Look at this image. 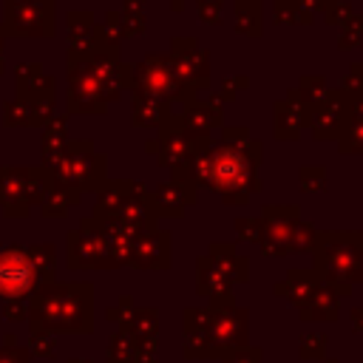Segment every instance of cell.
<instances>
[{
    "label": "cell",
    "instance_id": "cell-7",
    "mask_svg": "<svg viewBox=\"0 0 363 363\" xmlns=\"http://www.w3.org/2000/svg\"><path fill=\"white\" fill-rule=\"evenodd\" d=\"M176 82L182 88V105L199 99L201 91H210V51L193 34L170 37V51Z\"/></svg>",
    "mask_w": 363,
    "mask_h": 363
},
{
    "label": "cell",
    "instance_id": "cell-37",
    "mask_svg": "<svg viewBox=\"0 0 363 363\" xmlns=\"http://www.w3.org/2000/svg\"><path fill=\"white\" fill-rule=\"evenodd\" d=\"M326 343H329V335L326 332H306V335L298 337V357L315 363V360L323 357Z\"/></svg>",
    "mask_w": 363,
    "mask_h": 363
},
{
    "label": "cell",
    "instance_id": "cell-39",
    "mask_svg": "<svg viewBox=\"0 0 363 363\" xmlns=\"http://www.w3.org/2000/svg\"><path fill=\"white\" fill-rule=\"evenodd\" d=\"M360 45H363V17H360V14H352V17L340 26L337 48H340V51H352V48H360Z\"/></svg>",
    "mask_w": 363,
    "mask_h": 363
},
{
    "label": "cell",
    "instance_id": "cell-22",
    "mask_svg": "<svg viewBox=\"0 0 363 363\" xmlns=\"http://www.w3.org/2000/svg\"><path fill=\"white\" fill-rule=\"evenodd\" d=\"M96 34H99V23L94 17V11L88 9H71L65 14V37H68V51L74 54H88L96 45Z\"/></svg>",
    "mask_w": 363,
    "mask_h": 363
},
{
    "label": "cell",
    "instance_id": "cell-58",
    "mask_svg": "<svg viewBox=\"0 0 363 363\" xmlns=\"http://www.w3.org/2000/svg\"><path fill=\"white\" fill-rule=\"evenodd\" d=\"M167 3H170V11H176V14H179V11L184 9V3H187V0H167Z\"/></svg>",
    "mask_w": 363,
    "mask_h": 363
},
{
    "label": "cell",
    "instance_id": "cell-19",
    "mask_svg": "<svg viewBox=\"0 0 363 363\" xmlns=\"http://www.w3.org/2000/svg\"><path fill=\"white\" fill-rule=\"evenodd\" d=\"M113 218L122 221V224H128L136 233L153 230L156 221H159V216H156V207H153L150 187H145L142 182H133L130 190H128V196H125V201H122V207H119V213Z\"/></svg>",
    "mask_w": 363,
    "mask_h": 363
},
{
    "label": "cell",
    "instance_id": "cell-18",
    "mask_svg": "<svg viewBox=\"0 0 363 363\" xmlns=\"http://www.w3.org/2000/svg\"><path fill=\"white\" fill-rule=\"evenodd\" d=\"M196 292H199L201 298H207L210 309L235 306L233 284H230V278L213 264L210 255H199V258H196Z\"/></svg>",
    "mask_w": 363,
    "mask_h": 363
},
{
    "label": "cell",
    "instance_id": "cell-21",
    "mask_svg": "<svg viewBox=\"0 0 363 363\" xmlns=\"http://www.w3.org/2000/svg\"><path fill=\"white\" fill-rule=\"evenodd\" d=\"M309 119H312V113L295 102L278 99L272 105V133L278 142H298L301 133L309 128Z\"/></svg>",
    "mask_w": 363,
    "mask_h": 363
},
{
    "label": "cell",
    "instance_id": "cell-61",
    "mask_svg": "<svg viewBox=\"0 0 363 363\" xmlns=\"http://www.w3.org/2000/svg\"><path fill=\"white\" fill-rule=\"evenodd\" d=\"M315 363H337V360H332V357H320V360H315Z\"/></svg>",
    "mask_w": 363,
    "mask_h": 363
},
{
    "label": "cell",
    "instance_id": "cell-15",
    "mask_svg": "<svg viewBox=\"0 0 363 363\" xmlns=\"http://www.w3.org/2000/svg\"><path fill=\"white\" fill-rule=\"evenodd\" d=\"M349 122H352V91H343L337 85L329 88L326 102L312 113L306 130L312 133L315 142H337L340 133L349 128Z\"/></svg>",
    "mask_w": 363,
    "mask_h": 363
},
{
    "label": "cell",
    "instance_id": "cell-40",
    "mask_svg": "<svg viewBox=\"0 0 363 363\" xmlns=\"http://www.w3.org/2000/svg\"><path fill=\"white\" fill-rule=\"evenodd\" d=\"M315 238H318V227L312 221H298L292 235H289V252H312L315 247Z\"/></svg>",
    "mask_w": 363,
    "mask_h": 363
},
{
    "label": "cell",
    "instance_id": "cell-56",
    "mask_svg": "<svg viewBox=\"0 0 363 363\" xmlns=\"http://www.w3.org/2000/svg\"><path fill=\"white\" fill-rule=\"evenodd\" d=\"M0 363H26V357L17 354V349H0Z\"/></svg>",
    "mask_w": 363,
    "mask_h": 363
},
{
    "label": "cell",
    "instance_id": "cell-1",
    "mask_svg": "<svg viewBox=\"0 0 363 363\" xmlns=\"http://www.w3.org/2000/svg\"><path fill=\"white\" fill-rule=\"evenodd\" d=\"M261 159L264 145L244 125H224L221 142L210 147V190L221 196L227 207L247 204L252 193H261Z\"/></svg>",
    "mask_w": 363,
    "mask_h": 363
},
{
    "label": "cell",
    "instance_id": "cell-8",
    "mask_svg": "<svg viewBox=\"0 0 363 363\" xmlns=\"http://www.w3.org/2000/svg\"><path fill=\"white\" fill-rule=\"evenodd\" d=\"M210 145H213V136H210V139L190 136V133L182 128L179 116L173 113V116L156 130V136H150V139L145 142V153H150L159 167H170V170H173V167H179V164H187L196 153L207 150Z\"/></svg>",
    "mask_w": 363,
    "mask_h": 363
},
{
    "label": "cell",
    "instance_id": "cell-6",
    "mask_svg": "<svg viewBox=\"0 0 363 363\" xmlns=\"http://www.w3.org/2000/svg\"><path fill=\"white\" fill-rule=\"evenodd\" d=\"M51 173L43 164L34 167H9L0 164V210L14 218H26L31 207L45 199L51 190Z\"/></svg>",
    "mask_w": 363,
    "mask_h": 363
},
{
    "label": "cell",
    "instance_id": "cell-48",
    "mask_svg": "<svg viewBox=\"0 0 363 363\" xmlns=\"http://www.w3.org/2000/svg\"><path fill=\"white\" fill-rule=\"evenodd\" d=\"M133 312H136V306H133L130 295H122L119 306H111L105 315H108V320H116V323H119V329H125V326H128V320L133 318Z\"/></svg>",
    "mask_w": 363,
    "mask_h": 363
},
{
    "label": "cell",
    "instance_id": "cell-35",
    "mask_svg": "<svg viewBox=\"0 0 363 363\" xmlns=\"http://www.w3.org/2000/svg\"><path fill=\"white\" fill-rule=\"evenodd\" d=\"M207 323H210V309L204 306H190L184 309V346H196L204 340V332H207Z\"/></svg>",
    "mask_w": 363,
    "mask_h": 363
},
{
    "label": "cell",
    "instance_id": "cell-27",
    "mask_svg": "<svg viewBox=\"0 0 363 363\" xmlns=\"http://www.w3.org/2000/svg\"><path fill=\"white\" fill-rule=\"evenodd\" d=\"M326 96H329V79H326L323 74H303V77L298 79V85L286 91L284 99L301 105V108L309 111V113H315V111L326 102Z\"/></svg>",
    "mask_w": 363,
    "mask_h": 363
},
{
    "label": "cell",
    "instance_id": "cell-54",
    "mask_svg": "<svg viewBox=\"0 0 363 363\" xmlns=\"http://www.w3.org/2000/svg\"><path fill=\"white\" fill-rule=\"evenodd\" d=\"M28 315V306H26V301H9V306H6V318H11V320H20V318H26Z\"/></svg>",
    "mask_w": 363,
    "mask_h": 363
},
{
    "label": "cell",
    "instance_id": "cell-50",
    "mask_svg": "<svg viewBox=\"0 0 363 363\" xmlns=\"http://www.w3.org/2000/svg\"><path fill=\"white\" fill-rule=\"evenodd\" d=\"M159 360V343L156 340H136L133 363H156Z\"/></svg>",
    "mask_w": 363,
    "mask_h": 363
},
{
    "label": "cell",
    "instance_id": "cell-42",
    "mask_svg": "<svg viewBox=\"0 0 363 363\" xmlns=\"http://www.w3.org/2000/svg\"><path fill=\"white\" fill-rule=\"evenodd\" d=\"M235 227V238L247 241V244H258L261 241V218L258 216H238L233 221Z\"/></svg>",
    "mask_w": 363,
    "mask_h": 363
},
{
    "label": "cell",
    "instance_id": "cell-9",
    "mask_svg": "<svg viewBox=\"0 0 363 363\" xmlns=\"http://www.w3.org/2000/svg\"><path fill=\"white\" fill-rule=\"evenodd\" d=\"M0 31L3 37H54V0H6Z\"/></svg>",
    "mask_w": 363,
    "mask_h": 363
},
{
    "label": "cell",
    "instance_id": "cell-17",
    "mask_svg": "<svg viewBox=\"0 0 363 363\" xmlns=\"http://www.w3.org/2000/svg\"><path fill=\"white\" fill-rule=\"evenodd\" d=\"M128 264L136 269H170L173 264V235L167 230H147L142 233L128 255Z\"/></svg>",
    "mask_w": 363,
    "mask_h": 363
},
{
    "label": "cell",
    "instance_id": "cell-49",
    "mask_svg": "<svg viewBox=\"0 0 363 363\" xmlns=\"http://www.w3.org/2000/svg\"><path fill=\"white\" fill-rule=\"evenodd\" d=\"M201 102H204V108H207V111H210V116H213V128H218V130H221V128H224V105H227V102L218 96V91L207 94Z\"/></svg>",
    "mask_w": 363,
    "mask_h": 363
},
{
    "label": "cell",
    "instance_id": "cell-31",
    "mask_svg": "<svg viewBox=\"0 0 363 363\" xmlns=\"http://www.w3.org/2000/svg\"><path fill=\"white\" fill-rule=\"evenodd\" d=\"M233 28L241 37H252L258 40L264 34V14H261V3H244L235 0L233 3Z\"/></svg>",
    "mask_w": 363,
    "mask_h": 363
},
{
    "label": "cell",
    "instance_id": "cell-46",
    "mask_svg": "<svg viewBox=\"0 0 363 363\" xmlns=\"http://www.w3.org/2000/svg\"><path fill=\"white\" fill-rule=\"evenodd\" d=\"M352 14H354L352 3H346V0H337V3H332V6L323 11V23H326V26H343V23H346Z\"/></svg>",
    "mask_w": 363,
    "mask_h": 363
},
{
    "label": "cell",
    "instance_id": "cell-41",
    "mask_svg": "<svg viewBox=\"0 0 363 363\" xmlns=\"http://www.w3.org/2000/svg\"><path fill=\"white\" fill-rule=\"evenodd\" d=\"M337 150L346 156H363V119L349 122V128L337 139Z\"/></svg>",
    "mask_w": 363,
    "mask_h": 363
},
{
    "label": "cell",
    "instance_id": "cell-23",
    "mask_svg": "<svg viewBox=\"0 0 363 363\" xmlns=\"http://www.w3.org/2000/svg\"><path fill=\"white\" fill-rule=\"evenodd\" d=\"M14 85L17 94L14 96H26V99H54V77L43 71L40 62H20L14 65Z\"/></svg>",
    "mask_w": 363,
    "mask_h": 363
},
{
    "label": "cell",
    "instance_id": "cell-12",
    "mask_svg": "<svg viewBox=\"0 0 363 363\" xmlns=\"http://www.w3.org/2000/svg\"><path fill=\"white\" fill-rule=\"evenodd\" d=\"M68 267L71 269H116L108 238L96 218L85 216L77 230L68 233Z\"/></svg>",
    "mask_w": 363,
    "mask_h": 363
},
{
    "label": "cell",
    "instance_id": "cell-45",
    "mask_svg": "<svg viewBox=\"0 0 363 363\" xmlns=\"http://www.w3.org/2000/svg\"><path fill=\"white\" fill-rule=\"evenodd\" d=\"M247 85H250V77H244V74H230V77L221 79V91H218V96H221L224 102H235L238 91L247 88Z\"/></svg>",
    "mask_w": 363,
    "mask_h": 363
},
{
    "label": "cell",
    "instance_id": "cell-4",
    "mask_svg": "<svg viewBox=\"0 0 363 363\" xmlns=\"http://www.w3.org/2000/svg\"><path fill=\"white\" fill-rule=\"evenodd\" d=\"M43 167L51 173V182L57 187H68L77 193H96L108 182V156L99 153L91 139H68L65 150Z\"/></svg>",
    "mask_w": 363,
    "mask_h": 363
},
{
    "label": "cell",
    "instance_id": "cell-34",
    "mask_svg": "<svg viewBox=\"0 0 363 363\" xmlns=\"http://www.w3.org/2000/svg\"><path fill=\"white\" fill-rule=\"evenodd\" d=\"M122 332H128L133 340H156V332H159V312H156V309H136L133 318L128 320V326H125Z\"/></svg>",
    "mask_w": 363,
    "mask_h": 363
},
{
    "label": "cell",
    "instance_id": "cell-60",
    "mask_svg": "<svg viewBox=\"0 0 363 363\" xmlns=\"http://www.w3.org/2000/svg\"><path fill=\"white\" fill-rule=\"evenodd\" d=\"M332 3H337V0H320V6H323V11H326V9L332 6ZM323 11H320V14H323Z\"/></svg>",
    "mask_w": 363,
    "mask_h": 363
},
{
    "label": "cell",
    "instance_id": "cell-51",
    "mask_svg": "<svg viewBox=\"0 0 363 363\" xmlns=\"http://www.w3.org/2000/svg\"><path fill=\"white\" fill-rule=\"evenodd\" d=\"M340 88L343 91H360L363 88V62H352L349 65V71L340 79Z\"/></svg>",
    "mask_w": 363,
    "mask_h": 363
},
{
    "label": "cell",
    "instance_id": "cell-33",
    "mask_svg": "<svg viewBox=\"0 0 363 363\" xmlns=\"http://www.w3.org/2000/svg\"><path fill=\"white\" fill-rule=\"evenodd\" d=\"M79 199H82V193L51 184V190H48V193H45V199L40 201V213H43L45 218H65V216H68V210L79 204Z\"/></svg>",
    "mask_w": 363,
    "mask_h": 363
},
{
    "label": "cell",
    "instance_id": "cell-3",
    "mask_svg": "<svg viewBox=\"0 0 363 363\" xmlns=\"http://www.w3.org/2000/svg\"><path fill=\"white\" fill-rule=\"evenodd\" d=\"M312 269L337 298H349L363 281V230H318Z\"/></svg>",
    "mask_w": 363,
    "mask_h": 363
},
{
    "label": "cell",
    "instance_id": "cell-26",
    "mask_svg": "<svg viewBox=\"0 0 363 363\" xmlns=\"http://www.w3.org/2000/svg\"><path fill=\"white\" fill-rule=\"evenodd\" d=\"M130 96H133V113H130L133 128L159 130L173 116V102H167V99H156V96H145V94H130Z\"/></svg>",
    "mask_w": 363,
    "mask_h": 363
},
{
    "label": "cell",
    "instance_id": "cell-20",
    "mask_svg": "<svg viewBox=\"0 0 363 363\" xmlns=\"http://www.w3.org/2000/svg\"><path fill=\"white\" fill-rule=\"evenodd\" d=\"M54 99H26L14 96L3 102V125L6 128H45L54 116Z\"/></svg>",
    "mask_w": 363,
    "mask_h": 363
},
{
    "label": "cell",
    "instance_id": "cell-5",
    "mask_svg": "<svg viewBox=\"0 0 363 363\" xmlns=\"http://www.w3.org/2000/svg\"><path fill=\"white\" fill-rule=\"evenodd\" d=\"M244 346H250V312L241 306H227V309H210L204 340L196 346H184L182 354L187 360H224L227 354Z\"/></svg>",
    "mask_w": 363,
    "mask_h": 363
},
{
    "label": "cell",
    "instance_id": "cell-16",
    "mask_svg": "<svg viewBox=\"0 0 363 363\" xmlns=\"http://www.w3.org/2000/svg\"><path fill=\"white\" fill-rule=\"evenodd\" d=\"M150 196H153V207H156L159 218H182L184 210L199 201V187L184 173V164H179L170 170L167 182H162L156 190H150Z\"/></svg>",
    "mask_w": 363,
    "mask_h": 363
},
{
    "label": "cell",
    "instance_id": "cell-25",
    "mask_svg": "<svg viewBox=\"0 0 363 363\" xmlns=\"http://www.w3.org/2000/svg\"><path fill=\"white\" fill-rule=\"evenodd\" d=\"M204 255L213 258V264L230 278L233 286L235 284H244L250 278V261L235 250V241H213Z\"/></svg>",
    "mask_w": 363,
    "mask_h": 363
},
{
    "label": "cell",
    "instance_id": "cell-47",
    "mask_svg": "<svg viewBox=\"0 0 363 363\" xmlns=\"http://www.w3.org/2000/svg\"><path fill=\"white\" fill-rule=\"evenodd\" d=\"M272 14H275V23L295 26L298 23V3L295 0H275L272 3Z\"/></svg>",
    "mask_w": 363,
    "mask_h": 363
},
{
    "label": "cell",
    "instance_id": "cell-55",
    "mask_svg": "<svg viewBox=\"0 0 363 363\" xmlns=\"http://www.w3.org/2000/svg\"><path fill=\"white\" fill-rule=\"evenodd\" d=\"M360 119H363V88L352 91V122H360Z\"/></svg>",
    "mask_w": 363,
    "mask_h": 363
},
{
    "label": "cell",
    "instance_id": "cell-62",
    "mask_svg": "<svg viewBox=\"0 0 363 363\" xmlns=\"http://www.w3.org/2000/svg\"><path fill=\"white\" fill-rule=\"evenodd\" d=\"M71 363H91V360H71Z\"/></svg>",
    "mask_w": 363,
    "mask_h": 363
},
{
    "label": "cell",
    "instance_id": "cell-53",
    "mask_svg": "<svg viewBox=\"0 0 363 363\" xmlns=\"http://www.w3.org/2000/svg\"><path fill=\"white\" fill-rule=\"evenodd\" d=\"M54 349V340L51 335H43V332H31V352L34 354H51Z\"/></svg>",
    "mask_w": 363,
    "mask_h": 363
},
{
    "label": "cell",
    "instance_id": "cell-30",
    "mask_svg": "<svg viewBox=\"0 0 363 363\" xmlns=\"http://www.w3.org/2000/svg\"><path fill=\"white\" fill-rule=\"evenodd\" d=\"M65 145H68V113H62V116L54 113V116L45 122V128H43V139H40L43 162H40V164L54 162V159L65 150Z\"/></svg>",
    "mask_w": 363,
    "mask_h": 363
},
{
    "label": "cell",
    "instance_id": "cell-11",
    "mask_svg": "<svg viewBox=\"0 0 363 363\" xmlns=\"http://www.w3.org/2000/svg\"><path fill=\"white\" fill-rule=\"evenodd\" d=\"M43 284H51V281L40 275V269L28 255V247H20V244L0 247V298L23 301L26 295H34Z\"/></svg>",
    "mask_w": 363,
    "mask_h": 363
},
{
    "label": "cell",
    "instance_id": "cell-57",
    "mask_svg": "<svg viewBox=\"0 0 363 363\" xmlns=\"http://www.w3.org/2000/svg\"><path fill=\"white\" fill-rule=\"evenodd\" d=\"M349 318H352V326H354V332H357V335H363V306H354Z\"/></svg>",
    "mask_w": 363,
    "mask_h": 363
},
{
    "label": "cell",
    "instance_id": "cell-59",
    "mask_svg": "<svg viewBox=\"0 0 363 363\" xmlns=\"http://www.w3.org/2000/svg\"><path fill=\"white\" fill-rule=\"evenodd\" d=\"M6 71V62H3V31H0V74Z\"/></svg>",
    "mask_w": 363,
    "mask_h": 363
},
{
    "label": "cell",
    "instance_id": "cell-24",
    "mask_svg": "<svg viewBox=\"0 0 363 363\" xmlns=\"http://www.w3.org/2000/svg\"><path fill=\"white\" fill-rule=\"evenodd\" d=\"M320 286V278L315 275V269L309 267V269H301V267H295V269H289L286 272V278L284 281H278L275 286H272V292L278 295V298H284V301H289L292 306H306L309 303V298L315 295V289Z\"/></svg>",
    "mask_w": 363,
    "mask_h": 363
},
{
    "label": "cell",
    "instance_id": "cell-38",
    "mask_svg": "<svg viewBox=\"0 0 363 363\" xmlns=\"http://www.w3.org/2000/svg\"><path fill=\"white\" fill-rule=\"evenodd\" d=\"M99 40L105 43V45H113V48H119L122 45V40H125V28H122V14L119 11H105V17H102V23H99Z\"/></svg>",
    "mask_w": 363,
    "mask_h": 363
},
{
    "label": "cell",
    "instance_id": "cell-52",
    "mask_svg": "<svg viewBox=\"0 0 363 363\" xmlns=\"http://www.w3.org/2000/svg\"><path fill=\"white\" fill-rule=\"evenodd\" d=\"M221 363H261V349H258V346L235 349V352H233V354H227Z\"/></svg>",
    "mask_w": 363,
    "mask_h": 363
},
{
    "label": "cell",
    "instance_id": "cell-13",
    "mask_svg": "<svg viewBox=\"0 0 363 363\" xmlns=\"http://www.w3.org/2000/svg\"><path fill=\"white\" fill-rule=\"evenodd\" d=\"M130 94H145L167 102H182V88L173 74V62L167 54L147 51L139 62H133V77H130Z\"/></svg>",
    "mask_w": 363,
    "mask_h": 363
},
{
    "label": "cell",
    "instance_id": "cell-64",
    "mask_svg": "<svg viewBox=\"0 0 363 363\" xmlns=\"http://www.w3.org/2000/svg\"><path fill=\"white\" fill-rule=\"evenodd\" d=\"M142 3H145V0H142Z\"/></svg>",
    "mask_w": 363,
    "mask_h": 363
},
{
    "label": "cell",
    "instance_id": "cell-63",
    "mask_svg": "<svg viewBox=\"0 0 363 363\" xmlns=\"http://www.w3.org/2000/svg\"><path fill=\"white\" fill-rule=\"evenodd\" d=\"M244 3H261V0H244Z\"/></svg>",
    "mask_w": 363,
    "mask_h": 363
},
{
    "label": "cell",
    "instance_id": "cell-29",
    "mask_svg": "<svg viewBox=\"0 0 363 363\" xmlns=\"http://www.w3.org/2000/svg\"><path fill=\"white\" fill-rule=\"evenodd\" d=\"M337 315H340V298L329 286H323V284L315 289V295L309 298V303L298 309V318L303 323H312V320L332 323V320H337Z\"/></svg>",
    "mask_w": 363,
    "mask_h": 363
},
{
    "label": "cell",
    "instance_id": "cell-43",
    "mask_svg": "<svg viewBox=\"0 0 363 363\" xmlns=\"http://www.w3.org/2000/svg\"><path fill=\"white\" fill-rule=\"evenodd\" d=\"M224 11V0H196V14L207 26H218Z\"/></svg>",
    "mask_w": 363,
    "mask_h": 363
},
{
    "label": "cell",
    "instance_id": "cell-14",
    "mask_svg": "<svg viewBox=\"0 0 363 363\" xmlns=\"http://www.w3.org/2000/svg\"><path fill=\"white\" fill-rule=\"evenodd\" d=\"M261 255L264 258H284L289 255V235L301 221L298 204H264L261 207Z\"/></svg>",
    "mask_w": 363,
    "mask_h": 363
},
{
    "label": "cell",
    "instance_id": "cell-28",
    "mask_svg": "<svg viewBox=\"0 0 363 363\" xmlns=\"http://www.w3.org/2000/svg\"><path fill=\"white\" fill-rule=\"evenodd\" d=\"M130 184H133V179H108V182L96 190V204H94V216H91V218H96V221L113 218V216L119 213V207H122V201H125Z\"/></svg>",
    "mask_w": 363,
    "mask_h": 363
},
{
    "label": "cell",
    "instance_id": "cell-32",
    "mask_svg": "<svg viewBox=\"0 0 363 363\" xmlns=\"http://www.w3.org/2000/svg\"><path fill=\"white\" fill-rule=\"evenodd\" d=\"M182 128L190 133V136H199V139H210V130H213V116L210 111L204 108L201 99H193L187 105H182V113H176Z\"/></svg>",
    "mask_w": 363,
    "mask_h": 363
},
{
    "label": "cell",
    "instance_id": "cell-2",
    "mask_svg": "<svg viewBox=\"0 0 363 363\" xmlns=\"http://www.w3.org/2000/svg\"><path fill=\"white\" fill-rule=\"evenodd\" d=\"M31 332H91L94 329V286L77 284H43L28 303Z\"/></svg>",
    "mask_w": 363,
    "mask_h": 363
},
{
    "label": "cell",
    "instance_id": "cell-10",
    "mask_svg": "<svg viewBox=\"0 0 363 363\" xmlns=\"http://www.w3.org/2000/svg\"><path fill=\"white\" fill-rule=\"evenodd\" d=\"M65 77H68V94H65V108L68 116H102L108 113V102L102 96V88L96 77L91 74L88 62L82 54L65 51Z\"/></svg>",
    "mask_w": 363,
    "mask_h": 363
},
{
    "label": "cell",
    "instance_id": "cell-36",
    "mask_svg": "<svg viewBox=\"0 0 363 363\" xmlns=\"http://www.w3.org/2000/svg\"><path fill=\"white\" fill-rule=\"evenodd\" d=\"M298 187L301 193H320L329 187V173L323 164H301L298 167Z\"/></svg>",
    "mask_w": 363,
    "mask_h": 363
},
{
    "label": "cell",
    "instance_id": "cell-44",
    "mask_svg": "<svg viewBox=\"0 0 363 363\" xmlns=\"http://www.w3.org/2000/svg\"><path fill=\"white\" fill-rule=\"evenodd\" d=\"M122 28H125V37H136V34H145L147 31V17L145 11H122Z\"/></svg>",
    "mask_w": 363,
    "mask_h": 363
}]
</instances>
